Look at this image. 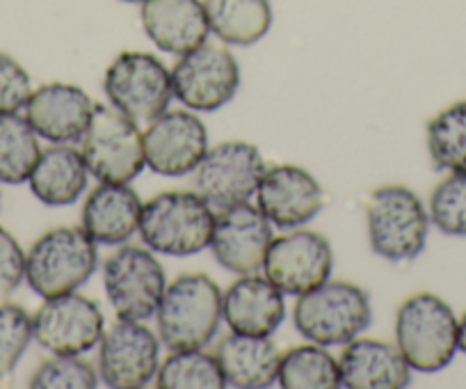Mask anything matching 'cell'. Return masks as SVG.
Masks as SVG:
<instances>
[{"label": "cell", "mask_w": 466, "mask_h": 389, "mask_svg": "<svg viewBox=\"0 0 466 389\" xmlns=\"http://www.w3.org/2000/svg\"><path fill=\"white\" fill-rule=\"evenodd\" d=\"M160 342L169 351H199L218 334L222 321L219 286L204 272H187L165 286L158 312Z\"/></svg>", "instance_id": "cell-1"}, {"label": "cell", "mask_w": 466, "mask_h": 389, "mask_svg": "<svg viewBox=\"0 0 466 389\" xmlns=\"http://www.w3.org/2000/svg\"><path fill=\"white\" fill-rule=\"evenodd\" d=\"M373 321L370 298L352 282H322L298 296L293 323L298 333L318 346H345Z\"/></svg>", "instance_id": "cell-2"}, {"label": "cell", "mask_w": 466, "mask_h": 389, "mask_svg": "<svg viewBox=\"0 0 466 389\" xmlns=\"http://www.w3.org/2000/svg\"><path fill=\"white\" fill-rule=\"evenodd\" d=\"M213 209L197 192L167 190L142 207L140 236L154 252L169 257H190L210 245Z\"/></svg>", "instance_id": "cell-3"}, {"label": "cell", "mask_w": 466, "mask_h": 389, "mask_svg": "<svg viewBox=\"0 0 466 389\" xmlns=\"http://www.w3.org/2000/svg\"><path fill=\"white\" fill-rule=\"evenodd\" d=\"M457 316L434 293L407 298L396 314V346L407 364L420 374H437L452 362L457 348Z\"/></svg>", "instance_id": "cell-4"}, {"label": "cell", "mask_w": 466, "mask_h": 389, "mask_svg": "<svg viewBox=\"0 0 466 389\" xmlns=\"http://www.w3.org/2000/svg\"><path fill=\"white\" fill-rule=\"evenodd\" d=\"M96 241L83 227H57L35 241L25 254V282L46 298L74 293L96 271Z\"/></svg>", "instance_id": "cell-5"}, {"label": "cell", "mask_w": 466, "mask_h": 389, "mask_svg": "<svg viewBox=\"0 0 466 389\" xmlns=\"http://www.w3.org/2000/svg\"><path fill=\"white\" fill-rule=\"evenodd\" d=\"M80 154L101 183H131L145 169V136L137 124L112 106L94 104Z\"/></svg>", "instance_id": "cell-6"}, {"label": "cell", "mask_w": 466, "mask_h": 389, "mask_svg": "<svg viewBox=\"0 0 466 389\" xmlns=\"http://www.w3.org/2000/svg\"><path fill=\"white\" fill-rule=\"evenodd\" d=\"M369 239L378 257L391 263L411 261L428 243L430 213L405 186H382L369 202Z\"/></svg>", "instance_id": "cell-7"}, {"label": "cell", "mask_w": 466, "mask_h": 389, "mask_svg": "<svg viewBox=\"0 0 466 389\" xmlns=\"http://www.w3.org/2000/svg\"><path fill=\"white\" fill-rule=\"evenodd\" d=\"M103 89L112 108L136 124H149L169 108L174 97L172 71L151 53L127 51L107 67Z\"/></svg>", "instance_id": "cell-8"}, {"label": "cell", "mask_w": 466, "mask_h": 389, "mask_svg": "<svg viewBox=\"0 0 466 389\" xmlns=\"http://www.w3.org/2000/svg\"><path fill=\"white\" fill-rule=\"evenodd\" d=\"M266 172L261 151L243 140H227L206 151L195 168V192L206 200L210 209L238 207L257 195V188Z\"/></svg>", "instance_id": "cell-9"}, {"label": "cell", "mask_w": 466, "mask_h": 389, "mask_svg": "<svg viewBox=\"0 0 466 389\" xmlns=\"http://www.w3.org/2000/svg\"><path fill=\"white\" fill-rule=\"evenodd\" d=\"M103 284L119 319L147 321L158 312L167 282L151 250L122 245L103 263Z\"/></svg>", "instance_id": "cell-10"}, {"label": "cell", "mask_w": 466, "mask_h": 389, "mask_svg": "<svg viewBox=\"0 0 466 389\" xmlns=\"http://www.w3.org/2000/svg\"><path fill=\"white\" fill-rule=\"evenodd\" d=\"M174 97L186 108L213 113L233 101L240 87V67L228 48L204 42L181 56L172 69Z\"/></svg>", "instance_id": "cell-11"}, {"label": "cell", "mask_w": 466, "mask_h": 389, "mask_svg": "<svg viewBox=\"0 0 466 389\" xmlns=\"http://www.w3.org/2000/svg\"><path fill=\"white\" fill-rule=\"evenodd\" d=\"M160 342L142 321L119 319L98 342V378L112 389H142L158 374Z\"/></svg>", "instance_id": "cell-12"}, {"label": "cell", "mask_w": 466, "mask_h": 389, "mask_svg": "<svg viewBox=\"0 0 466 389\" xmlns=\"http://www.w3.org/2000/svg\"><path fill=\"white\" fill-rule=\"evenodd\" d=\"M334 268L329 241L318 231L289 230L272 239L263 259V272L284 296H302L329 280Z\"/></svg>", "instance_id": "cell-13"}, {"label": "cell", "mask_w": 466, "mask_h": 389, "mask_svg": "<svg viewBox=\"0 0 466 389\" xmlns=\"http://www.w3.org/2000/svg\"><path fill=\"white\" fill-rule=\"evenodd\" d=\"M35 339L53 355H83L98 346L103 314L98 305L80 293L46 298L33 316Z\"/></svg>", "instance_id": "cell-14"}, {"label": "cell", "mask_w": 466, "mask_h": 389, "mask_svg": "<svg viewBox=\"0 0 466 389\" xmlns=\"http://www.w3.org/2000/svg\"><path fill=\"white\" fill-rule=\"evenodd\" d=\"M208 151V131L187 110H165L145 131L147 165L160 177H186Z\"/></svg>", "instance_id": "cell-15"}, {"label": "cell", "mask_w": 466, "mask_h": 389, "mask_svg": "<svg viewBox=\"0 0 466 389\" xmlns=\"http://www.w3.org/2000/svg\"><path fill=\"white\" fill-rule=\"evenodd\" d=\"M270 243L272 222L261 209L245 202L219 211L210 236V252L224 271L252 275L263 268Z\"/></svg>", "instance_id": "cell-16"}, {"label": "cell", "mask_w": 466, "mask_h": 389, "mask_svg": "<svg viewBox=\"0 0 466 389\" xmlns=\"http://www.w3.org/2000/svg\"><path fill=\"white\" fill-rule=\"evenodd\" d=\"M258 209L279 230H298L320 213L325 192L311 172L298 165H275L257 188Z\"/></svg>", "instance_id": "cell-17"}, {"label": "cell", "mask_w": 466, "mask_h": 389, "mask_svg": "<svg viewBox=\"0 0 466 389\" xmlns=\"http://www.w3.org/2000/svg\"><path fill=\"white\" fill-rule=\"evenodd\" d=\"M94 101L78 85L48 83L30 94L25 119L53 145H74L83 140L92 118Z\"/></svg>", "instance_id": "cell-18"}, {"label": "cell", "mask_w": 466, "mask_h": 389, "mask_svg": "<svg viewBox=\"0 0 466 389\" xmlns=\"http://www.w3.org/2000/svg\"><path fill=\"white\" fill-rule=\"evenodd\" d=\"M284 293L268 277L240 275L222 296V319L231 333L270 337L284 323Z\"/></svg>", "instance_id": "cell-19"}, {"label": "cell", "mask_w": 466, "mask_h": 389, "mask_svg": "<svg viewBox=\"0 0 466 389\" xmlns=\"http://www.w3.org/2000/svg\"><path fill=\"white\" fill-rule=\"evenodd\" d=\"M340 387L402 389L411 383V366L398 346L378 339H352L339 357Z\"/></svg>", "instance_id": "cell-20"}, {"label": "cell", "mask_w": 466, "mask_h": 389, "mask_svg": "<svg viewBox=\"0 0 466 389\" xmlns=\"http://www.w3.org/2000/svg\"><path fill=\"white\" fill-rule=\"evenodd\" d=\"M142 28L165 53L186 56L208 39L210 26L199 0H145Z\"/></svg>", "instance_id": "cell-21"}, {"label": "cell", "mask_w": 466, "mask_h": 389, "mask_svg": "<svg viewBox=\"0 0 466 389\" xmlns=\"http://www.w3.org/2000/svg\"><path fill=\"white\" fill-rule=\"evenodd\" d=\"M142 207L128 183H101L87 195L83 230L101 245H124L140 230Z\"/></svg>", "instance_id": "cell-22"}, {"label": "cell", "mask_w": 466, "mask_h": 389, "mask_svg": "<svg viewBox=\"0 0 466 389\" xmlns=\"http://www.w3.org/2000/svg\"><path fill=\"white\" fill-rule=\"evenodd\" d=\"M224 380L231 387L263 389L277 383L281 353L268 337L231 333L215 351Z\"/></svg>", "instance_id": "cell-23"}, {"label": "cell", "mask_w": 466, "mask_h": 389, "mask_svg": "<svg viewBox=\"0 0 466 389\" xmlns=\"http://www.w3.org/2000/svg\"><path fill=\"white\" fill-rule=\"evenodd\" d=\"M87 165L80 149L53 145L42 151L28 183L35 198L46 207H69L87 188Z\"/></svg>", "instance_id": "cell-24"}, {"label": "cell", "mask_w": 466, "mask_h": 389, "mask_svg": "<svg viewBox=\"0 0 466 389\" xmlns=\"http://www.w3.org/2000/svg\"><path fill=\"white\" fill-rule=\"evenodd\" d=\"M204 10L210 33L231 46H252L270 33V0H204Z\"/></svg>", "instance_id": "cell-25"}, {"label": "cell", "mask_w": 466, "mask_h": 389, "mask_svg": "<svg viewBox=\"0 0 466 389\" xmlns=\"http://www.w3.org/2000/svg\"><path fill=\"white\" fill-rule=\"evenodd\" d=\"M277 383L284 389H339V360L318 343L293 346L281 355Z\"/></svg>", "instance_id": "cell-26"}, {"label": "cell", "mask_w": 466, "mask_h": 389, "mask_svg": "<svg viewBox=\"0 0 466 389\" xmlns=\"http://www.w3.org/2000/svg\"><path fill=\"white\" fill-rule=\"evenodd\" d=\"M42 149L37 131L16 113L0 115V181L24 183L33 174Z\"/></svg>", "instance_id": "cell-27"}, {"label": "cell", "mask_w": 466, "mask_h": 389, "mask_svg": "<svg viewBox=\"0 0 466 389\" xmlns=\"http://www.w3.org/2000/svg\"><path fill=\"white\" fill-rule=\"evenodd\" d=\"M428 151L439 169L466 172V99L430 119Z\"/></svg>", "instance_id": "cell-28"}, {"label": "cell", "mask_w": 466, "mask_h": 389, "mask_svg": "<svg viewBox=\"0 0 466 389\" xmlns=\"http://www.w3.org/2000/svg\"><path fill=\"white\" fill-rule=\"evenodd\" d=\"M156 384L160 389H222L227 387L215 355L199 351H172L158 366Z\"/></svg>", "instance_id": "cell-29"}, {"label": "cell", "mask_w": 466, "mask_h": 389, "mask_svg": "<svg viewBox=\"0 0 466 389\" xmlns=\"http://www.w3.org/2000/svg\"><path fill=\"white\" fill-rule=\"evenodd\" d=\"M430 222L446 236H466V172H451L430 195Z\"/></svg>", "instance_id": "cell-30"}, {"label": "cell", "mask_w": 466, "mask_h": 389, "mask_svg": "<svg viewBox=\"0 0 466 389\" xmlns=\"http://www.w3.org/2000/svg\"><path fill=\"white\" fill-rule=\"evenodd\" d=\"M35 337L33 316L21 305H0V378L16 369Z\"/></svg>", "instance_id": "cell-31"}, {"label": "cell", "mask_w": 466, "mask_h": 389, "mask_svg": "<svg viewBox=\"0 0 466 389\" xmlns=\"http://www.w3.org/2000/svg\"><path fill=\"white\" fill-rule=\"evenodd\" d=\"M96 384V371L80 355H56L42 362L30 378V387L35 389H94Z\"/></svg>", "instance_id": "cell-32"}, {"label": "cell", "mask_w": 466, "mask_h": 389, "mask_svg": "<svg viewBox=\"0 0 466 389\" xmlns=\"http://www.w3.org/2000/svg\"><path fill=\"white\" fill-rule=\"evenodd\" d=\"M33 85L30 76L15 57L0 53V115L19 113L25 108Z\"/></svg>", "instance_id": "cell-33"}, {"label": "cell", "mask_w": 466, "mask_h": 389, "mask_svg": "<svg viewBox=\"0 0 466 389\" xmlns=\"http://www.w3.org/2000/svg\"><path fill=\"white\" fill-rule=\"evenodd\" d=\"M25 277V254L19 241L0 227V298L19 289Z\"/></svg>", "instance_id": "cell-34"}, {"label": "cell", "mask_w": 466, "mask_h": 389, "mask_svg": "<svg viewBox=\"0 0 466 389\" xmlns=\"http://www.w3.org/2000/svg\"><path fill=\"white\" fill-rule=\"evenodd\" d=\"M457 348L466 355V312L460 323H457Z\"/></svg>", "instance_id": "cell-35"}, {"label": "cell", "mask_w": 466, "mask_h": 389, "mask_svg": "<svg viewBox=\"0 0 466 389\" xmlns=\"http://www.w3.org/2000/svg\"><path fill=\"white\" fill-rule=\"evenodd\" d=\"M124 3H145V0H124Z\"/></svg>", "instance_id": "cell-36"}, {"label": "cell", "mask_w": 466, "mask_h": 389, "mask_svg": "<svg viewBox=\"0 0 466 389\" xmlns=\"http://www.w3.org/2000/svg\"><path fill=\"white\" fill-rule=\"evenodd\" d=\"M0 207H3V195H0Z\"/></svg>", "instance_id": "cell-37"}]
</instances>
